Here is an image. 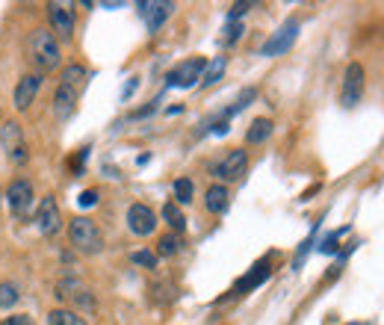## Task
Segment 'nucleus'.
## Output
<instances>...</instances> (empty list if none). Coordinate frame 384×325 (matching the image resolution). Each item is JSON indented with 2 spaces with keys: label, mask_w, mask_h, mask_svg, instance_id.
Wrapping results in <instances>:
<instances>
[{
  "label": "nucleus",
  "mask_w": 384,
  "mask_h": 325,
  "mask_svg": "<svg viewBox=\"0 0 384 325\" xmlns=\"http://www.w3.org/2000/svg\"><path fill=\"white\" fill-rule=\"evenodd\" d=\"M136 9H139V15L145 18L148 30L157 32L163 27V21L175 12V4H172V0H154V4H151V0H142V4H136Z\"/></svg>",
  "instance_id": "nucleus-13"
},
{
  "label": "nucleus",
  "mask_w": 384,
  "mask_h": 325,
  "mask_svg": "<svg viewBox=\"0 0 384 325\" xmlns=\"http://www.w3.org/2000/svg\"><path fill=\"white\" fill-rule=\"evenodd\" d=\"M47 325H86L77 311H69V307H54L51 314H47Z\"/></svg>",
  "instance_id": "nucleus-20"
},
{
  "label": "nucleus",
  "mask_w": 384,
  "mask_h": 325,
  "mask_svg": "<svg viewBox=\"0 0 384 325\" xmlns=\"http://www.w3.org/2000/svg\"><path fill=\"white\" fill-rule=\"evenodd\" d=\"M47 24H51L54 36H59L62 42H69L74 36V9H71V4H47Z\"/></svg>",
  "instance_id": "nucleus-8"
},
{
  "label": "nucleus",
  "mask_w": 384,
  "mask_h": 325,
  "mask_svg": "<svg viewBox=\"0 0 384 325\" xmlns=\"http://www.w3.org/2000/svg\"><path fill=\"white\" fill-rule=\"evenodd\" d=\"M69 242L80 254H98L104 249V234L89 216H74L69 222Z\"/></svg>",
  "instance_id": "nucleus-2"
},
{
  "label": "nucleus",
  "mask_w": 384,
  "mask_h": 325,
  "mask_svg": "<svg viewBox=\"0 0 384 325\" xmlns=\"http://www.w3.org/2000/svg\"><path fill=\"white\" fill-rule=\"evenodd\" d=\"M363 86H366V71L361 62H349L346 65V74H343V89H340V104L346 110H352L361 104L363 98Z\"/></svg>",
  "instance_id": "nucleus-4"
},
{
  "label": "nucleus",
  "mask_w": 384,
  "mask_h": 325,
  "mask_svg": "<svg viewBox=\"0 0 384 325\" xmlns=\"http://www.w3.org/2000/svg\"><path fill=\"white\" fill-rule=\"evenodd\" d=\"M83 83H86V69L83 65H69V69H62L59 74V86H71V89H83Z\"/></svg>",
  "instance_id": "nucleus-19"
},
{
  "label": "nucleus",
  "mask_w": 384,
  "mask_h": 325,
  "mask_svg": "<svg viewBox=\"0 0 384 325\" xmlns=\"http://www.w3.org/2000/svg\"><path fill=\"white\" fill-rule=\"evenodd\" d=\"M240 36H243V24H240V21H231V24L225 27V45L240 42Z\"/></svg>",
  "instance_id": "nucleus-28"
},
{
  "label": "nucleus",
  "mask_w": 384,
  "mask_h": 325,
  "mask_svg": "<svg viewBox=\"0 0 384 325\" xmlns=\"http://www.w3.org/2000/svg\"><path fill=\"white\" fill-rule=\"evenodd\" d=\"M225 69H228V57H213V59L207 62L204 74H202V86H213V83H219L222 74H225Z\"/></svg>",
  "instance_id": "nucleus-18"
},
{
  "label": "nucleus",
  "mask_w": 384,
  "mask_h": 325,
  "mask_svg": "<svg viewBox=\"0 0 384 325\" xmlns=\"http://www.w3.org/2000/svg\"><path fill=\"white\" fill-rule=\"evenodd\" d=\"M252 6H255V4H233V6H231V12H228V21H237L240 15H245Z\"/></svg>",
  "instance_id": "nucleus-30"
},
{
  "label": "nucleus",
  "mask_w": 384,
  "mask_h": 325,
  "mask_svg": "<svg viewBox=\"0 0 384 325\" xmlns=\"http://www.w3.org/2000/svg\"><path fill=\"white\" fill-rule=\"evenodd\" d=\"M255 98H257V89L255 86H248V89H243L240 92V98H237V101H233L231 107H228V112H225V119H231V116H237V112H243L248 104H252L255 101Z\"/></svg>",
  "instance_id": "nucleus-24"
},
{
  "label": "nucleus",
  "mask_w": 384,
  "mask_h": 325,
  "mask_svg": "<svg viewBox=\"0 0 384 325\" xmlns=\"http://www.w3.org/2000/svg\"><path fill=\"white\" fill-rule=\"evenodd\" d=\"M42 86H45V74H39V71L24 74V77L18 80V86H15V110H18V112H27L30 104L39 98Z\"/></svg>",
  "instance_id": "nucleus-9"
},
{
  "label": "nucleus",
  "mask_w": 384,
  "mask_h": 325,
  "mask_svg": "<svg viewBox=\"0 0 384 325\" xmlns=\"http://www.w3.org/2000/svg\"><path fill=\"white\" fill-rule=\"evenodd\" d=\"M180 249H183L180 234H165V237H160V242H157V254H160V257H175Z\"/></svg>",
  "instance_id": "nucleus-23"
},
{
  "label": "nucleus",
  "mask_w": 384,
  "mask_h": 325,
  "mask_svg": "<svg viewBox=\"0 0 384 325\" xmlns=\"http://www.w3.org/2000/svg\"><path fill=\"white\" fill-rule=\"evenodd\" d=\"M77 89H71V86H57V92H54V116L59 119V122H65V119H71V112H74V107H77Z\"/></svg>",
  "instance_id": "nucleus-15"
},
{
  "label": "nucleus",
  "mask_w": 384,
  "mask_h": 325,
  "mask_svg": "<svg viewBox=\"0 0 384 325\" xmlns=\"http://www.w3.org/2000/svg\"><path fill=\"white\" fill-rule=\"evenodd\" d=\"M33 201H36V195H33V184L24 181V177H18V181H12L9 189H6V204L15 216H27V210L33 207Z\"/></svg>",
  "instance_id": "nucleus-11"
},
{
  "label": "nucleus",
  "mask_w": 384,
  "mask_h": 325,
  "mask_svg": "<svg viewBox=\"0 0 384 325\" xmlns=\"http://www.w3.org/2000/svg\"><path fill=\"white\" fill-rule=\"evenodd\" d=\"M77 204H80V207H95V204H98V192H95V189H86V192H80Z\"/></svg>",
  "instance_id": "nucleus-29"
},
{
  "label": "nucleus",
  "mask_w": 384,
  "mask_h": 325,
  "mask_svg": "<svg viewBox=\"0 0 384 325\" xmlns=\"http://www.w3.org/2000/svg\"><path fill=\"white\" fill-rule=\"evenodd\" d=\"M0 325H33V319H30L27 314H12V317H6Z\"/></svg>",
  "instance_id": "nucleus-31"
},
{
  "label": "nucleus",
  "mask_w": 384,
  "mask_h": 325,
  "mask_svg": "<svg viewBox=\"0 0 384 325\" xmlns=\"http://www.w3.org/2000/svg\"><path fill=\"white\" fill-rule=\"evenodd\" d=\"M272 130H275L272 119H255L252 124H248V130H245V142L248 145H263L266 139L272 136Z\"/></svg>",
  "instance_id": "nucleus-17"
},
{
  "label": "nucleus",
  "mask_w": 384,
  "mask_h": 325,
  "mask_svg": "<svg viewBox=\"0 0 384 325\" xmlns=\"http://www.w3.org/2000/svg\"><path fill=\"white\" fill-rule=\"evenodd\" d=\"M59 204H57V199L54 195H45L42 199V204H39V210H36V228H39V234H45V237H54L57 231H59Z\"/></svg>",
  "instance_id": "nucleus-12"
},
{
  "label": "nucleus",
  "mask_w": 384,
  "mask_h": 325,
  "mask_svg": "<svg viewBox=\"0 0 384 325\" xmlns=\"http://www.w3.org/2000/svg\"><path fill=\"white\" fill-rule=\"evenodd\" d=\"M245 169H248V151H243V148H233L219 162H213V175L219 177L225 187L231 181H240V177L245 175Z\"/></svg>",
  "instance_id": "nucleus-7"
},
{
  "label": "nucleus",
  "mask_w": 384,
  "mask_h": 325,
  "mask_svg": "<svg viewBox=\"0 0 384 325\" xmlns=\"http://www.w3.org/2000/svg\"><path fill=\"white\" fill-rule=\"evenodd\" d=\"M127 228H130V234H136V237H151L157 231V213L148 204H130Z\"/></svg>",
  "instance_id": "nucleus-10"
},
{
  "label": "nucleus",
  "mask_w": 384,
  "mask_h": 325,
  "mask_svg": "<svg viewBox=\"0 0 384 325\" xmlns=\"http://www.w3.org/2000/svg\"><path fill=\"white\" fill-rule=\"evenodd\" d=\"M192 192H195V187H192L190 177H178L175 181V204H190Z\"/></svg>",
  "instance_id": "nucleus-25"
},
{
  "label": "nucleus",
  "mask_w": 384,
  "mask_h": 325,
  "mask_svg": "<svg viewBox=\"0 0 384 325\" xmlns=\"http://www.w3.org/2000/svg\"><path fill=\"white\" fill-rule=\"evenodd\" d=\"M272 275V266H269V260H260V264H255L252 269H248V275H243V278L233 284V292L237 296H245V292H252L257 290L260 284H266V278Z\"/></svg>",
  "instance_id": "nucleus-14"
},
{
  "label": "nucleus",
  "mask_w": 384,
  "mask_h": 325,
  "mask_svg": "<svg viewBox=\"0 0 384 325\" xmlns=\"http://www.w3.org/2000/svg\"><path fill=\"white\" fill-rule=\"evenodd\" d=\"M163 219L169 222V228H172V234H183L187 231V219H183V213H180V207L175 204V201H169L163 207Z\"/></svg>",
  "instance_id": "nucleus-21"
},
{
  "label": "nucleus",
  "mask_w": 384,
  "mask_h": 325,
  "mask_svg": "<svg viewBox=\"0 0 384 325\" xmlns=\"http://www.w3.org/2000/svg\"><path fill=\"white\" fill-rule=\"evenodd\" d=\"M231 204V192L225 184H213L207 192H204V207L210 210V213H225Z\"/></svg>",
  "instance_id": "nucleus-16"
},
{
  "label": "nucleus",
  "mask_w": 384,
  "mask_h": 325,
  "mask_svg": "<svg viewBox=\"0 0 384 325\" xmlns=\"http://www.w3.org/2000/svg\"><path fill=\"white\" fill-rule=\"evenodd\" d=\"M130 260H133V264L148 266V269H154V266H157V254H154V252H133V254H130Z\"/></svg>",
  "instance_id": "nucleus-27"
},
{
  "label": "nucleus",
  "mask_w": 384,
  "mask_h": 325,
  "mask_svg": "<svg viewBox=\"0 0 384 325\" xmlns=\"http://www.w3.org/2000/svg\"><path fill=\"white\" fill-rule=\"evenodd\" d=\"M24 54H27V59L39 69V74H45V71H57V69H59V59H62L57 36H54L51 30H45V27H36V30L27 32Z\"/></svg>",
  "instance_id": "nucleus-1"
},
{
  "label": "nucleus",
  "mask_w": 384,
  "mask_h": 325,
  "mask_svg": "<svg viewBox=\"0 0 384 325\" xmlns=\"http://www.w3.org/2000/svg\"><path fill=\"white\" fill-rule=\"evenodd\" d=\"M18 299H21L18 284H12V281H0V307H4V311H12V307L18 305Z\"/></svg>",
  "instance_id": "nucleus-22"
},
{
  "label": "nucleus",
  "mask_w": 384,
  "mask_h": 325,
  "mask_svg": "<svg viewBox=\"0 0 384 325\" xmlns=\"http://www.w3.org/2000/svg\"><path fill=\"white\" fill-rule=\"evenodd\" d=\"M207 69V59L204 57H190L178 62L175 69L165 74V86L169 89H192L195 83H202V74Z\"/></svg>",
  "instance_id": "nucleus-3"
},
{
  "label": "nucleus",
  "mask_w": 384,
  "mask_h": 325,
  "mask_svg": "<svg viewBox=\"0 0 384 325\" xmlns=\"http://www.w3.org/2000/svg\"><path fill=\"white\" fill-rule=\"evenodd\" d=\"M0 142H4V151L9 154V162L15 166H24L27 162V142H24V130L18 122H6L0 127Z\"/></svg>",
  "instance_id": "nucleus-6"
},
{
  "label": "nucleus",
  "mask_w": 384,
  "mask_h": 325,
  "mask_svg": "<svg viewBox=\"0 0 384 325\" xmlns=\"http://www.w3.org/2000/svg\"><path fill=\"white\" fill-rule=\"evenodd\" d=\"M298 39V21L290 18V21H284L269 39H266V45L260 47V57H281V54H287L290 47L296 45Z\"/></svg>",
  "instance_id": "nucleus-5"
},
{
  "label": "nucleus",
  "mask_w": 384,
  "mask_h": 325,
  "mask_svg": "<svg viewBox=\"0 0 384 325\" xmlns=\"http://www.w3.org/2000/svg\"><path fill=\"white\" fill-rule=\"evenodd\" d=\"M69 299L74 302V307H80V311H95V296H92V292H89L86 287H83V284L71 292Z\"/></svg>",
  "instance_id": "nucleus-26"
}]
</instances>
